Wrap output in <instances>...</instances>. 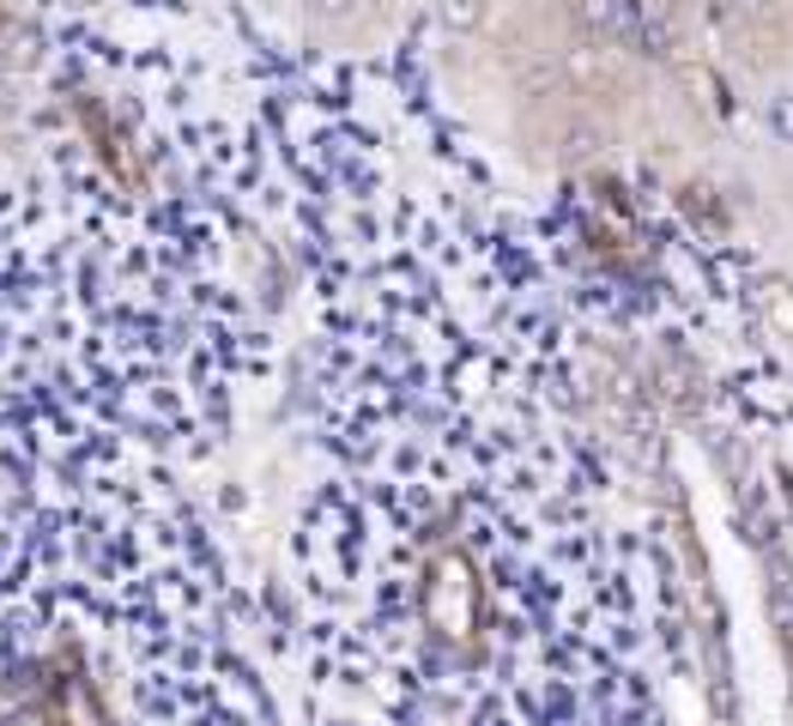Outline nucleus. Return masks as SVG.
Segmentation results:
<instances>
[]
</instances>
